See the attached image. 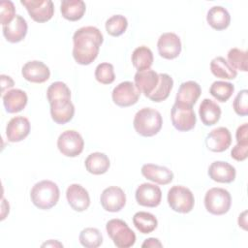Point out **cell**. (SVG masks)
<instances>
[{
	"instance_id": "cell-29",
	"label": "cell",
	"mask_w": 248,
	"mask_h": 248,
	"mask_svg": "<svg viewBox=\"0 0 248 248\" xmlns=\"http://www.w3.org/2000/svg\"><path fill=\"white\" fill-rule=\"evenodd\" d=\"M131 59L133 66L138 71H144L150 69L154 60L151 49L145 46H140L135 48L132 53Z\"/></svg>"
},
{
	"instance_id": "cell-35",
	"label": "cell",
	"mask_w": 248,
	"mask_h": 248,
	"mask_svg": "<svg viewBox=\"0 0 248 248\" xmlns=\"http://www.w3.org/2000/svg\"><path fill=\"white\" fill-rule=\"evenodd\" d=\"M105 27L108 35L118 37L126 31L128 27V20L122 15H114L107 19Z\"/></svg>"
},
{
	"instance_id": "cell-27",
	"label": "cell",
	"mask_w": 248,
	"mask_h": 248,
	"mask_svg": "<svg viewBox=\"0 0 248 248\" xmlns=\"http://www.w3.org/2000/svg\"><path fill=\"white\" fill-rule=\"evenodd\" d=\"M84 165L88 172L95 175H100L106 173L108 170L110 162L105 153L94 152L87 156Z\"/></svg>"
},
{
	"instance_id": "cell-36",
	"label": "cell",
	"mask_w": 248,
	"mask_h": 248,
	"mask_svg": "<svg viewBox=\"0 0 248 248\" xmlns=\"http://www.w3.org/2000/svg\"><path fill=\"white\" fill-rule=\"evenodd\" d=\"M229 64L236 71L247 72V51L233 47L228 52Z\"/></svg>"
},
{
	"instance_id": "cell-10",
	"label": "cell",
	"mask_w": 248,
	"mask_h": 248,
	"mask_svg": "<svg viewBox=\"0 0 248 248\" xmlns=\"http://www.w3.org/2000/svg\"><path fill=\"white\" fill-rule=\"evenodd\" d=\"M140 92L132 81H123L116 85L112 92L111 98L113 103L121 108L131 107L139 101Z\"/></svg>"
},
{
	"instance_id": "cell-4",
	"label": "cell",
	"mask_w": 248,
	"mask_h": 248,
	"mask_svg": "<svg viewBox=\"0 0 248 248\" xmlns=\"http://www.w3.org/2000/svg\"><path fill=\"white\" fill-rule=\"evenodd\" d=\"M163 125L161 113L152 108L140 109L134 117L133 126L135 131L142 137H153L157 135Z\"/></svg>"
},
{
	"instance_id": "cell-18",
	"label": "cell",
	"mask_w": 248,
	"mask_h": 248,
	"mask_svg": "<svg viewBox=\"0 0 248 248\" xmlns=\"http://www.w3.org/2000/svg\"><path fill=\"white\" fill-rule=\"evenodd\" d=\"M31 125L24 116L13 117L6 126V137L10 142L23 140L30 133Z\"/></svg>"
},
{
	"instance_id": "cell-15",
	"label": "cell",
	"mask_w": 248,
	"mask_h": 248,
	"mask_svg": "<svg viewBox=\"0 0 248 248\" xmlns=\"http://www.w3.org/2000/svg\"><path fill=\"white\" fill-rule=\"evenodd\" d=\"M232 143V135L228 128L217 127L209 132L205 138V145L212 152H223Z\"/></svg>"
},
{
	"instance_id": "cell-25",
	"label": "cell",
	"mask_w": 248,
	"mask_h": 248,
	"mask_svg": "<svg viewBox=\"0 0 248 248\" xmlns=\"http://www.w3.org/2000/svg\"><path fill=\"white\" fill-rule=\"evenodd\" d=\"M221 108L210 99H203L199 108L200 118L205 126L215 125L221 117Z\"/></svg>"
},
{
	"instance_id": "cell-11",
	"label": "cell",
	"mask_w": 248,
	"mask_h": 248,
	"mask_svg": "<svg viewBox=\"0 0 248 248\" xmlns=\"http://www.w3.org/2000/svg\"><path fill=\"white\" fill-rule=\"evenodd\" d=\"M30 17L39 23L48 21L54 14V5L51 0H20Z\"/></svg>"
},
{
	"instance_id": "cell-37",
	"label": "cell",
	"mask_w": 248,
	"mask_h": 248,
	"mask_svg": "<svg viewBox=\"0 0 248 248\" xmlns=\"http://www.w3.org/2000/svg\"><path fill=\"white\" fill-rule=\"evenodd\" d=\"M95 78L102 84H110L115 79L114 68L112 64L104 62L100 63L95 69Z\"/></svg>"
},
{
	"instance_id": "cell-44",
	"label": "cell",
	"mask_w": 248,
	"mask_h": 248,
	"mask_svg": "<svg viewBox=\"0 0 248 248\" xmlns=\"http://www.w3.org/2000/svg\"><path fill=\"white\" fill-rule=\"evenodd\" d=\"M246 215H247V211L245 210V211H243L240 215H239V217H238V225H239V227H241L243 230H246L247 228H246V225H247V217H246Z\"/></svg>"
},
{
	"instance_id": "cell-30",
	"label": "cell",
	"mask_w": 248,
	"mask_h": 248,
	"mask_svg": "<svg viewBox=\"0 0 248 248\" xmlns=\"http://www.w3.org/2000/svg\"><path fill=\"white\" fill-rule=\"evenodd\" d=\"M133 224L140 232L147 234L157 228L158 220L152 213L139 211L133 217Z\"/></svg>"
},
{
	"instance_id": "cell-19",
	"label": "cell",
	"mask_w": 248,
	"mask_h": 248,
	"mask_svg": "<svg viewBox=\"0 0 248 248\" xmlns=\"http://www.w3.org/2000/svg\"><path fill=\"white\" fill-rule=\"evenodd\" d=\"M134 81L138 90L148 98L158 85L159 74L151 69L138 71L135 74Z\"/></svg>"
},
{
	"instance_id": "cell-12",
	"label": "cell",
	"mask_w": 248,
	"mask_h": 248,
	"mask_svg": "<svg viewBox=\"0 0 248 248\" xmlns=\"http://www.w3.org/2000/svg\"><path fill=\"white\" fill-rule=\"evenodd\" d=\"M100 202L106 211L118 212L126 204V195L120 187L109 186L102 192Z\"/></svg>"
},
{
	"instance_id": "cell-24",
	"label": "cell",
	"mask_w": 248,
	"mask_h": 248,
	"mask_svg": "<svg viewBox=\"0 0 248 248\" xmlns=\"http://www.w3.org/2000/svg\"><path fill=\"white\" fill-rule=\"evenodd\" d=\"M27 94L21 89H11L3 95V105L8 113L21 111L27 105Z\"/></svg>"
},
{
	"instance_id": "cell-34",
	"label": "cell",
	"mask_w": 248,
	"mask_h": 248,
	"mask_svg": "<svg viewBox=\"0 0 248 248\" xmlns=\"http://www.w3.org/2000/svg\"><path fill=\"white\" fill-rule=\"evenodd\" d=\"M78 240L86 248H97L103 243V235L96 228H85L80 232Z\"/></svg>"
},
{
	"instance_id": "cell-7",
	"label": "cell",
	"mask_w": 248,
	"mask_h": 248,
	"mask_svg": "<svg viewBox=\"0 0 248 248\" xmlns=\"http://www.w3.org/2000/svg\"><path fill=\"white\" fill-rule=\"evenodd\" d=\"M170 207L178 213H189L195 205V198L192 191L184 186H172L167 196Z\"/></svg>"
},
{
	"instance_id": "cell-22",
	"label": "cell",
	"mask_w": 248,
	"mask_h": 248,
	"mask_svg": "<svg viewBox=\"0 0 248 248\" xmlns=\"http://www.w3.org/2000/svg\"><path fill=\"white\" fill-rule=\"evenodd\" d=\"M27 29L28 25L25 18L19 15H16L9 24L2 26L5 39L13 44L22 41L27 34Z\"/></svg>"
},
{
	"instance_id": "cell-26",
	"label": "cell",
	"mask_w": 248,
	"mask_h": 248,
	"mask_svg": "<svg viewBox=\"0 0 248 248\" xmlns=\"http://www.w3.org/2000/svg\"><path fill=\"white\" fill-rule=\"evenodd\" d=\"M206 21L213 29L221 31L229 27L231 23V16L226 8L222 6H213L207 12Z\"/></svg>"
},
{
	"instance_id": "cell-42",
	"label": "cell",
	"mask_w": 248,
	"mask_h": 248,
	"mask_svg": "<svg viewBox=\"0 0 248 248\" xmlns=\"http://www.w3.org/2000/svg\"><path fill=\"white\" fill-rule=\"evenodd\" d=\"M0 78H1V86H2V90L1 91H2V93L4 95L6 93V90L9 91L8 89H10V88H12L14 86L15 82H14L13 78L11 77H9V76L1 75Z\"/></svg>"
},
{
	"instance_id": "cell-39",
	"label": "cell",
	"mask_w": 248,
	"mask_h": 248,
	"mask_svg": "<svg viewBox=\"0 0 248 248\" xmlns=\"http://www.w3.org/2000/svg\"><path fill=\"white\" fill-rule=\"evenodd\" d=\"M16 8L12 1H1L0 3V21L2 26L9 24L16 17Z\"/></svg>"
},
{
	"instance_id": "cell-8",
	"label": "cell",
	"mask_w": 248,
	"mask_h": 248,
	"mask_svg": "<svg viewBox=\"0 0 248 248\" xmlns=\"http://www.w3.org/2000/svg\"><path fill=\"white\" fill-rule=\"evenodd\" d=\"M170 118L173 127L180 132H187L194 129L197 122L193 107L176 102L171 108Z\"/></svg>"
},
{
	"instance_id": "cell-28",
	"label": "cell",
	"mask_w": 248,
	"mask_h": 248,
	"mask_svg": "<svg viewBox=\"0 0 248 248\" xmlns=\"http://www.w3.org/2000/svg\"><path fill=\"white\" fill-rule=\"evenodd\" d=\"M86 10V5L82 0H63L60 4L62 16L70 21L79 20Z\"/></svg>"
},
{
	"instance_id": "cell-40",
	"label": "cell",
	"mask_w": 248,
	"mask_h": 248,
	"mask_svg": "<svg viewBox=\"0 0 248 248\" xmlns=\"http://www.w3.org/2000/svg\"><path fill=\"white\" fill-rule=\"evenodd\" d=\"M247 150H248V143H236L231 151V157L238 162L244 161L248 156Z\"/></svg>"
},
{
	"instance_id": "cell-3",
	"label": "cell",
	"mask_w": 248,
	"mask_h": 248,
	"mask_svg": "<svg viewBox=\"0 0 248 248\" xmlns=\"http://www.w3.org/2000/svg\"><path fill=\"white\" fill-rule=\"evenodd\" d=\"M60 191L56 183L51 180H42L37 182L31 189L30 198L33 204L43 210L52 208L57 204Z\"/></svg>"
},
{
	"instance_id": "cell-41",
	"label": "cell",
	"mask_w": 248,
	"mask_h": 248,
	"mask_svg": "<svg viewBox=\"0 0 248 248\" xmlns=\"http://www.w3.org/2000/svg\"><path fill=\"white\" fill-rule=\"evenodd\" d=\"M237 143H248V124L244 123L239 126L235 133Z\"/></svg>"
},
{
	"instance_id": "cell-20",
	"label": "cell",
	"mask_w": 248,
	"mask_h": 248,
	"mask_svg": "<svg viewBox=\"0 0 248 248\" xmlns=\"http://www.w3.org/2000/svg\"><path fill=\"white\" fill-rule=\"evenodd\" d=\"M141 174L148 180L159 185H167L173 179V172L167 167L145 164L141 167Z\"/></svg>"
},
{
	"instance_id": "cell-1",
	"label": "cell",
	"mask_w": 248,
	"mask_h": 248,
	"mask_svg": "<svg viewBox=\"0 0 248 248\" xmlns=\"http://www.w3.org/2000/svg\"><path fill=\"white\" fill-rule=\"evenodd\" d=\"M104 37L95 26H83L73 36V57L78 64L89 65L98 56Z\"/></svg>"
},
{
	"instance_id": "cell-16",
	"label": "cell",
	"mask_w": 248,
	"mask_h": 248,
	"mask_svg": "<svg viewBox=\"0 0 248 248\" xmlns=\"http://www.w3.org/2000/svg\"><path fill=\"white\" fill-rule=\"evenodd\" d=\"M66 198L69 205L78 212L86 210L90 205L89 194L80 184H71L67 188Z\"/></svg>"
},
{
	"instance_id": "cell-9",
	"label": "cell",
	"mask_w": 248,
	"mask_h": 248,
	"mask_svg": "<svg viewBox=\"0 0 248 248\" xmlns=\"http://www.w3.org/2000/svg\"><path fill=\"white\" fill-rule=\"evenodd\" d=\"M57 147L64 156L77 157L83 150L84 140L78 132L66 130L58 137Z\"/></svg>"
},
{
	"instance_id": "cell-32",
	"label": "cell",
	"mask_w": 248,
	"mask_h": 248,
	"mask_svg": "<svg viewBox=\"0 0 248 248\" xmlns=\"http://www.w3.org/2000/svg\"><path fill=\"white\" fill-rule=\"evenodd\" d=\"M210 70L215 77L223 79H233L237 76V72L222 56H217L211 60Z\"/></svg>"
},
{
	"instance_id": "cell-21",
	"label": "cell",
	"mask_w": 248,
	"mask_h": 248,
	"mask_svg": "<svg viewBox=\"0 0 248 248\" xmlns=\"http://www.w3.org/2000/svg\"><path fill=\"white\" fill-rule=\"evenodd\" d=\"M209 177L219 183H231L235 179L236 170L233 166L224 161H215L208 168Z\"/></svg>"
},
{
	"instance_id": "cell-17",
	"label": "cell",
	"mask_w": 248,
	"mask_h": 248,
	"mask_svg": "<svg viewBox=\"0 0 248 248\" xmlns=\"http://www.w3.org/2000/svg\"><path fill=\"white\" fill-rule=\"evenodd\" d=\"M22 77L33 83H43L50 77L49 68L42 61L33 60L26 62L21 69Z\"/></svg>"
},
{
	"instance_id": "cell-38",
	"label": "cell",
	"mask_w": 248,
	"mask_h": 248,
	"mask_svg": "<svg viewBox=\"0 0 248 248\" xmlns=\"http://www.w3.org/2000/svg\"><path fill=\"white\" fill-rule=\"evenodd\" d=\"M233 110L240 116H246L248 114V91L247 89L240 90L232 103Z\"/></svg>"
},
{
	"instance_id": "cell-14",
	"label": "cell",
	"mask_w": 248,
	"mask_h": 248,
	"mask_svg": "<svg viewBox=\"0 0 248 248\" xmlns=\"http://www.w3.org/2000/svg\"><path fill=\"white\" fill-rule=\"evenodd\" d=\"M162 191L152 183H142L136 190L137 202L145 207H156L161 203Z\"/></svg>"
},
{
	"instance_id": "cell-6",
	"label": "cell",
	"mask_w": 248,
	"mask_h": 248,
	"mask_svg": "<svg viewBox=\"0 0 248 248\" xmlns=\"http://www.w3.org/2000/svg\"><path fill=\"white\" fill-rule=\"evenodd\" d=\"M232 204V197L224 188L214 187L209 189L204 196L205 209L213 215L226 214Z\"/></svg>"
},
{
	"instance_id": "cell-13",
	"label": "cell",
	"mask_w": 248,
	"mask_h": 248,
	"mask_svg": "<svg viewBox=\"0 0 248 248\" xmlns=\"http://www.w3.org/2000/svg\"><path fill=\"white\" fill-rule=\"evenodd\" d=\"M180 38L172 32L163 33L157 42V48L160 56L165 59H174L181 52Z\"/></svg>"
},
{
	"instance_id": "cell-33",
	"label": "cell",
	"mask_w": 248,
	"mask_h": 248,
	"mask_svg": "<svg viewBox=\"0 0 248 248\" xmlns=\"http://www.w3.org/2000/svg\"><path fill=\"white\" fill-rule=\"evenodd\" d=\"M233 91H234L233 84L229 81H223V80L214 81L209 88V93L217 101L222 103L227 102L232 95Z\"/></svg>"
},
{
	"instance_id": "cell-31",
	"label": "cell",
	"mask_w": 248,
	"mask_h": 248,
	"mask_svg": "<svg viewBox=\"0 0 248 248\" xmlns=\"http://www.w3.org/2000/svg\"><path fill=\"white\" fill-rule=\"evenodd\" d=\"M172 87H173L172 78L168 74L161 73L159 74L158 85L153 91V93L148 97V99L156 103L163 102L169 97Z\"/></svg>"
},
{
	"instance_id": "cell-45",
	"label": "cell",
	"mask_w": 248,
	"mask_h": 248,
	"mask_svg": "<svg viewBox=\"0 0 248 248\" xmlns=\"http://www.w3.org/2000/svg\"><path fill=\"white\" fill-rule=\"evenodd\" d=\"M42 246L43 247H45V246H51V247H55V246H58V247H63V244L62 243H60V242H58L57 240H52V239H50L49 241H47V242H45L44 244H42Z\"/></svg>"
},
{
	"instance_id": "cell-5",
	"label": "cell",
	"mask_w": 248,
	"mask_h": 248,
	"mask_svg": "<svg viewBox=\"0 0 248 248\" xmlns=\"http://www.w3.org/2000/svg\"><path fill=\"white\" fill-rule=\"evenodd\" d=\"M108 236L118 248H129L136 242V234L126 222L121 219H111L106 225Z\"/></svg>"
},
{
	"instance_id": "cell-2",
	"label": "cell",
	"mask_w": 248,
	"mask_h": 248,
	"mask_svg": "<svg viewBox=\"0 0 248 248\" xmlns=\"http://www.w3.org/2000/svg\"><path fill=\"white\" fill-rule=\"evenodd\" d=\"M46 98L50 105V115L57 124L70 122L75 114V107L71 102V90L62 81L52 82L46 90Z\"/></svg>"
},
{
	"instance_id": "cell-23",
	"label": "cell",
	"mask_w": 248,
	"mask_h": 248,
	"mask_svg": "<svg viewBox=\"0 0 248 248\" xmlns=\"http://www.w3.org/2000/svg\"><path fill=\"white\" fill-rule=\"evenodd\" d=\"M202 94L200 84L194 80L184 81L180 84L175 96V102L193 107Z\"/></svg>"
},
{
	"instance_id": "cell-43",
	"label": "cell",
	"mask_w": 248,
	"mask_h": 248,
	"mask_svg": "<svg viewBox=\"0 0 248 248\" xmlns=\"http://www.w3.org/2000/svg\"><path fill=\"white\" fill-rule=\"evenodd\" d=\"M163 244L160 242V240L158 238L155 237H149L147 239H145L143 241V243L141 244V247H162Z\"/></svg>"
}]
</instances>
